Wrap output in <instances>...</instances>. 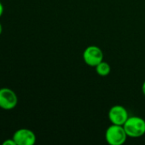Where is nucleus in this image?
Returning a JSON list of instances; mask_svg holds the SVG:
<instances>
[{
	"label": "nucleus",
	"instance_id": "obj_7",
	"mask_svg": "<svg viewBox=\"0 0 145 145\" xmlns=\"http://www.w3.org/2000/svg\"><path fill=\"white\" fill-rule=\"evenodd\" d=\"M95 69H96L97 74L99 75L100 76H107L110 73V71H111L110 65L108 62L104 61V60H103L102 62H100L95 67Z\"/></svg>",
	"mask_w": 145,
	"mask_h": 145
},
{
	"label": "nucleus",
	"instance_id": "obj_9",
	"mask_svg": "<svg viewBox=\"0 0 145 145\" xmlns=\"http://www.w3.org/2000/svg\"><path fill=\"white\" fill-rule=\"evenodd\" d=\"M3 13V6L2 3L0 2V17L2 16Z\"/></svg>",
	"mask_w": 145,
	"mask_h": 145
},
{
	"label": "nucleus",
	"instance_id": "obj_8",
	"mask_svg": "<svg viewBox=\"0 0 145 145\" xmlns=\"http://www.w3.org/2000/svg\"><path fill=\"white\" fill-rule=\"evenodd\" d=\"M3 145H16L15 140L13 138H9V139H6L5 141L3 142Z\"/></svg>",
	"mask_w": 145,
	"mask_h": 145
},
{
	"label": "nucleus",
	"instance_id": "obj_6",
	"mask_svg": "<svg viewBox=\"0 0 145 145\" xmlns=\"http://www.w3.org/2000/svg\"><path fill=\"white\" fill-rule=\"evenodd\" d=\"M16 145H33L36 143L35 133L26 128H21L15 132L12 138Z\"/></svg>",
	"mask_w": 145,
	"mask_h": 145
},
{
	"label": "nucleus",
	"instance_id": "obj_10",
	"mask_svg": "<svg viewBox=\"0 0 145 145\" xmlns=\"http://www.w3.org/2000/svg\"><path fill=\"white\" fill-rule=\"evenodd\" d=\"M142 93L145 96V81L143 82V85H142Z\"/></svg>",
	"mask_w": 145,
	"mask_h": 145
},
{
	"label": "nucleus",
	"instance_id": "obj_5",
	"mask_svg": "<svg viewBox=\"0 0 145 145\" xmlns=\"http://www.w3.org/2000/svg\"><path fill=\"white\" fill-rule=\"evenodd\" d=\"M108 116L109 121L112 124L123 126L129 118V114L127 110L124 106L121 105H116L109 109Z\"/></svg>",
	"mask_w": 145,
	"mask_h": 145
},
{
	"label": "nucleus",
	"instance_id": "obj_1",
	"mask_svg": "<svg viewBox=\"0 0 145 145\" xmlns=\"http://www.w3.org/2000/svg\"><path fill=\"white\" fill-rule=\"evenodd\" d=\"M123 127L130 138H139L145 134V121L142 117L129 116Z\"/></svg>",
	"mask_w": 145,
	"mask_h": 145
},
{
	"label": "nucleus",
	"instance_id": "obj_11",
	"mask_svg": "<svg viewBox=\"0 0 145 145\" xmlns=\"http://www.w3.org/2000/svg\"><path fill=\"white\" fill-rule=\"evenodd\" d=\"M2 31H3V26H2V25L0 23V35L2 34Z\"/></svg>",
	"mask_w": 145,
	"mask_h": 145
},
{
	"label": "nucleus",
	"instance_id": "obj_2",
	"mask_svg": "<svg viewBox=\"0 0 145 145\" xmlns=\"http://www.w3.org/2000/svg\"><path fill=\"white\" fill-rule=\"evenodd\" d=\"M128 136L123 126L110 125L105 132V139L110 145H122L126 143Z\"/></svg>",
	"mask_w": 145,
	"mask_h": 145
},
{
	"label": "nucleus",
	"instance_id": "obj_4",
	"mask_svg": "<svg viewBox=\"0 0 145 145\" xmlns=\"http://www.w3.org/2000/svg\"><path fill=\"white\" fill-rule=\"evenodd\" d=\"M18 104L16 93L10 88H0V108L3 110H13Z\"/></svg>",
	"mask_w": 145,
	"mask_h": 145
},
{
	"label": "nucleus",
	"instance_id": "obj_3",
	"mask_svg": "<svg viewBox=\"0 0 145 145\" xmlns=\"http://www.w3.org/2000/svg\"><path fill=\"white\" fill-rule=\"evenodd\" d=\"M103 50L96 45L88 46L83 52V59L85 63L91 67H96L102 62L103 60Z\"/></svg>",
	"mask_w": 145,
	"mask_h": 145
}]
</instances>
